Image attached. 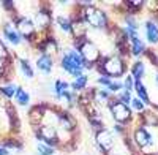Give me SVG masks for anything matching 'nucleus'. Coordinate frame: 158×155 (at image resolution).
<instances>
[{"instance_id":"5701e85b","label":"nucleus","mask_w":158,"mask_h":155,"mask_svg":"<svg viewBox=\"0 0 158 155\" xmlns=\"http://www.w3.org/2000/svg\"><path fill=\"white\" fill-rule=\"evenodd\" d=\"M87 82H89L87 76H85V74H82V76L76 78V79H74V82L71 84V87H73L74 90H82V89L87 86Z\"/></svg>"},{"instance_id":"a878e982","label":"nucleus","mask_w":158,"mask_h":155,"mask_svg":"<svg viewBox=\"0 0 158 155\" xmlns=\"http://www.w3.org/2000/svg\"><path fill=\"white\" fill-rule=\"evenodd\" d=\"M8 57H10V51H8V48L5 46V43L0 40V60L5 62V60H8Z\"/></svg>"},{"instance_id":"f3484780","label":"nucleus","mask_w":158,"mask_h":155,"mask_svg":"<svg viewBox=\"0 0 158 155\" xmlns=\"http://www.w3.org/2000/svg\"><path fill=\"white\" fill-rule=\"evenodd\" d=\"M16 90H18L16 84H6V86H0V94H2L5 98H8V100L15 98V95H16Z\"/></svg>"},{"instance_id":"423d86ee","label":"nucleus","mask_w":158,"mask_h":155,"mask_svg":"<svg viewBox=\"0 0 158 155\" xmlns=\"http://www.w3.org/2000/svg\"><path fill=\"white\" fill-rule=\"evenodd\" d=\"M111 112H112V117L115 119L117 124H127L131 119V109L123 105L120 101H115L111 105Z\"/></svg>"},{"instance_id":"b1692460","label":"nucleus","mask_w":158,"mask_h":155,"mask_svg":"<svg viewBox=\"0 0 158 155\" xmlns=\"http://www.w3.org/2000/svg\"><path fill=\"white\" fill-rule=\"evenodd\" d=\"M68 87H70V84L67 82V81H62V79H57L56 81V84H54V89H56V95L57 97H60L65 90H68Z\"/></svg>"},{"instance_id":"4468645a","label":"nucleus","mask_w":158,"mask_h":155,"mask_svg":"<svg viewBox=\"0 0 158 155\" xmlns=\"http://www.w3.org/2000/svg\"><path fill=\"white\" fill-rule=\"evenodd\" d=\"M35 19H36V25L40 29H44V27H48V25L51 24V16H49V13L46 10H40L36 13Z\"/></svg>"},{"instance_id":"72a5a7b5","label":"nucleus","mask_w":158,"mask_h":155,"mask_svg":"<svg viewBox=\"0 0 158 155\" xmlns=\"http://www.w3.org/2000/svg\"><path fill=\"white\" fill-rule=\"evenodd\" d=\"M155 82L158 84V74H156V78H155Z\"/></svg>"},{"instance_id":"dca6fc26","label":"nucleus","mask_w":158,"mask_h":155,"mask_svg":"<svg viewBox=\"0 0 158 155\" xmlns=\"http://www.w3.org/2000/svg\"><path fill=\"white\" fill-rule=\"evenodd\" d=\"M15 100H16V103H18L19 106H27L29 103H30V95H29V92H25L22 87H18Z\"/></svg>"},{"instance_id":"c85d7f7f","label":"nucleus","mask_w":158,"mask_h":155,"mask_svg":"<svg viewBox=\"0 0 158 155\" xmlns=\"http://www.w3.org/2000/svg\"><path fill=\"white\" fill-rule=\"evenodd\" d=\"M122 86L125 87V90H127V92H130V90L135 87V82H133V76H127V79H125V82H123Z\"/></svg>"},{"instance_id":"bb28decb","label":"nucleus","mask_w":158,"mask_h":155,"mask_svg":"<svg viewBox=\"0 0 158 155\" xmlns=\"http://www.w3.org/2000/svg\"><path fill=\"white\" fill-rule=\"evenodd\" d=\"M131 105H133V109H135V111H138V112H142L144 109H146L144 103H142L139 98H131Z\"/></svg>"},{"instance_id":"a211bd4d","label":"nucleus","mask_w":158,"mask_h":155,"mask_svg":"<svg viewBox=\"0 0 158 155\" xmlns=\"http://www.w3.org/2000/svg\"><path fill=\"white\" fill-rule=\"evenodd\" d=\"M19 65H21V70H22V73H24L25 78H33V76H35L33 68H32L30 62H29L27 59H21V60H19Z\"/></svg>"},{"instance_id":"7ed1b4c3","label":"nucleus","mask_w":158,"mask_h":155,"mask_svg":"<svg viewBox=\"0 0 158 155\" xmlns=\"http://www.w3.org/2000/svg\"><path fill=\"white\" fill-rule=\"evenodd\" d=\"M79 54L84 60V68L94 67V63L100 60V49L90 41H82L79 46Z\"/></svg>"},{"instance_id":"4be33fe9","label":"nucleus","mask_w":158,"mask_h":155,"mask_svg":"<svg viewBox=\"0 0 158 155\" xmlns=\"http://www.w3.org/2000/svg\"><path fill=\"white\" fill-rule=\"evenodd\" d=\"M36 152H38L40 155H52V153L56 152V149L52 147V146L44 144V143H38V146H36Z\"/></svg>"},{"instance_id":"f03ea898","label":"nucleus","mask_w":158,"mask_h":155,"mask_svg":"<svg viewBox=\"0 0 158 155\" xmlns=\"http://www.w3.org/2000/svg\"><path fill=\"white\" fill-rule=\"evenodd\" d=\"M125 71V65L122 59L118 57H108L103 62H100V73L104 74V78H120Z\"/></svg>"},{"instance_id":"6e6552de","label":"nucleus","mask_w":158,"mask_h":155,"mask_svg":"<svg viewBox=\"0 0 158 155\" xmlns=\"http://www.w3.org/2000/svg\"><path fill=\"white\" fill-rule=\"evenodd\" d=\"M2 33H3V36L6 38V40H8L13 46H19V44H21L22 38H21V35L18 33L15 24H13L11 21H8V22H5V24L2 25Z\"/></svg>"},{"instance_id":"9b49d317","label":"nucleus","mask_w":158,"mask_h":155,"mask_svg":"<svg viewBox=\"0 0 158 155\" xmlns=\"http://www.w3.org/2000/svg\"><path fill=\"white\" fill-rule=\"evenodd\" d=\"M150 135H149V132L146 130V128H142V127H139V128H136V132H135V141H136V144L139 146V147H147L149 146V143H150Z\"/></svg>"},{"instance_id":"39448f33","label":"nucleus","mask_w":158,"mask_h":155,"mask_svg":"<svg viewBox=\"0 0 158 155\" xmlns=\"http://www.w3.org/2000/svg\"><path fill=\"white\" fill-rule=\"evenodd\" d=\"M15 27H16L18 33L21 35V38H24V40H27V41L32 40V38L35 36V32H36V25L33 24V21H30L25 16H19L16 19Z\"/></svg>"},{"instance_id":"7c9ffc66","label":"nucleus","mask_w":158,"mask_h":155,"mask_svg":"<svg viewBox=\"0 0 158 155\" xmlns=\"http://www.w3.org/2000/svg\"><path fill=\"white\" fill-rule=\"evenodd\" d=\"M122 87H123V86H122L120 82H112V81H111V84H109V89H111V90H114V92H117V90H120Z\"/></svg>"},{"instance_id":"20e7f679","label":"nucleus","mask_w":158,"mask_h":155,"mask_svg":"<svg viewBox=\"0 0 158 155\" xmlns=\"http://www.w3.org/2000/svg\"><path fill=\"white\" fill-rule=\"evenodd\" d=\"M82 21H85L89 25L95 29H104L108 24V19H106V15L95 8V6H90V8H85L84 10V15H82Z\"/></svg>"},{"instance_id":"6ab92c4d","label":"nucleus","mask_w":158,"mask_h":155,"mask_svg":"<svg viewBox=\"0 0 158 155\" xmlns=\"http://www.w3.org/2000/svg\"><path fill=\"white\" fill-rule=\"evenodd\" d=\"M135 89H136V92H138V98L142 101V103H149V95H147V90H146V87L142 86V82L141 81H136L135 82Z\"/></svg>"},{"instance_id":"393cba45","label":"nucleus","mask_w":158,"mask_h":155,"mask_svg":"<svg viewBox=\"0 0 158 155\" xmlns=\"http://www.w3.org/2000/svg\"><path fill=\"white\" fill-rule=\"evenodd\" d=\"M144 63L142 62H136L135 65H133V76L136 78V81H141L142 79V76H144Z\"/></svg>"},{"instance_id":"f8f14e48","label":"nucleus","mask_w":158,"mask_h":155,"mask_svg":"<svg viewBox=\"0 0 158 155\" xmlns=\"http://www.w3.org/2000/svg\"><path fill=\"white\" fill-rule=\"evenodd\" d=\"M40 49H41V52L44 54V56H49V57H52L57 51H59V46H57V43H56V40H52V38H48V40L44 41V43H41L40 44Z\"/></svg>"},{"instance_id":"412c9836","label":"nucleus","mask_w":158,"mask_h":155,"mask_svg":"<svg viewBox=\"0 0 158 155\" xmlns=\"http://www.w3.org/2000/svg\"><path fill=\"white\" fill-rule=\"evenodd\" d=\"M131 41H133V56H139L144 52V49H146V46H144L142 40H139L138 36L131 38Z\"/></svg>"},{"instance_id":"cd10ccee","label":"nucleus","mask_w":158,"mask_h":155,"mask_svg":"<svg viewBox=\"0 0 158 155\" xmlns=\"http://www.w3.org/2000/svg\"><path fill=\"white\" fill-rule=\"evenodd\" d=\"M118 101L128 106V103L131 101V95H130V92H127V90H125V92H122L120 95H118Z\"/></svg>"},{"instance_id":"2f4dec72","label":"nucleus","mask_w":158,"mask_h":155,"mask_svg":"<svg viewBox=\"0 0 158 155\" xmlns=\"http://www.w3.org/2000/svg\"><path fill=\"white\" fill-rule=\"evenodd\" d=\"M0 155H10V150L5 146H0Z\"/></svg>"},{"instance_id":"0eeeda50","label":"nucleus","mask_w":158,"mask_h":155,"mask_svg":"<svg viewBox=\"0 0 158 155\" xmlns=\"http://www.w3.org/2000/svg\"><path fill=\"white\" fill-rule=\"evenodd\" d=\"M36 138L41 139L43 143L48 144V146H54L57 143V139H59L57 130L52 125H41L36 130Z\"/></svg>"},{"instance_id":"c756f323","label":"nucleus","mask_w":158,"mask_h":155,"mask_svg":"<svg viewBox=\"0 0 158 155\" xmlns=\"http://www.w3.org/2000/svg\"><path fill=\"white\" fill-rule=\"evenodd\" d=\"M97 97H98V100H100V101H108L109 94L106 92V90H98V92H97Z\"/></svg>"},{"instance_id":"473e14b6","label":"nucleus","mask_w":158,"mask_h":155,"mask_svg":"<svg viewBox=\"0 0 158 155\" xmlns=\"http://www.w3.org/2000/svg\"><path fill=\"white\" fill-rule=\"evenodd\" d=\"M128 5H131V6H142V2H128Z\"/></svg>"},{"instance_id":"aec40b11","label":"nucleus","mask_w":158,"mask_h":155,"mask_svg":"<svg viewBox=\"0 0 158 155\" xmlns=\"http://www.w3.org/2000/svg\"><path fill=\"white\" fill-rule=\"evenodd\" d=\"M57 24H59V27H60L65 33H73V25H71V21H70L68 18L59 16V18H57Z\"/></svg>"},{"instance_id":"ddd939ff","label":"nucleus","mask_w":158,"mask_h":155,"mask_svg":"<svg viewBox=\"0 0 158 155\" xmlns=\"http://www.w3.org/2000/svg\"><path fill=\"white\" fill-rule=\"evenodd\" d=\"M146 32H147V40L150 43H158V25L152 21H149L146 24Z\"/></svg>"},{"instance_id":"9d476101","label":"nucleus","mask_w":158,"mask_h":155,"mask_svg":"<svg viewBox=\"0 0 158 155\" xmlns=\"http://www.w3.org/2000/svg\"><path fill=\"white\" fill-rule=\"evenodd\" d=\"M52 67H54V60H52V57L44 56V54L38 56V59H36V68L41 71V73L49 74L52 71Z\"/></svg>"},{"instance_id":"f257e3e1","label":"nucleus","mask_w":158,"mask_h":155,"mask_svg":"<svg viewBox=\"0 0 158 155\" xmlns=\"http://www.w3.org/2000/svg\"><path fill=\"white\" fill-rule=\"evenodd\" d=\"M62 67L63 70L70 73L71 76H74V79L79 76H82V71H84V60L81 57V54L77 52V51H68V52H65L62 60Z\"/></svg>"},{"instance_id":"2eb2a0df","label":"nucleus","mask_w":158,"mask_h":155,"mask_svg":"<svg viewBox=\"0 0 158 155\" xmlns=\"http://www.w3.org/2000/svg\"><path fill=\"white\" fill-rule=\"evenodd\" d=\"M57 119H59L60 125L63 127V130H73L74 125H76L74 119H73V117H70V115H68L67 112H60V114L57 115Z\"/></svg>"},{"instance_id":"1a4fd4ad","label":"nucleus","mask_w":158,"mask_h":155,"mask_svg":"<svg viewBox=\"0 0 158 155\" xmlns=\"http://www.w3.org/2000/svg\"><path fill=\"white\" fill-rule=\"evenodd\" d=\"M97 143L103 150H109L112 147V143H114V136L111 135L109 130H100L97 133Z\"/></svg>"}]
</instances>
